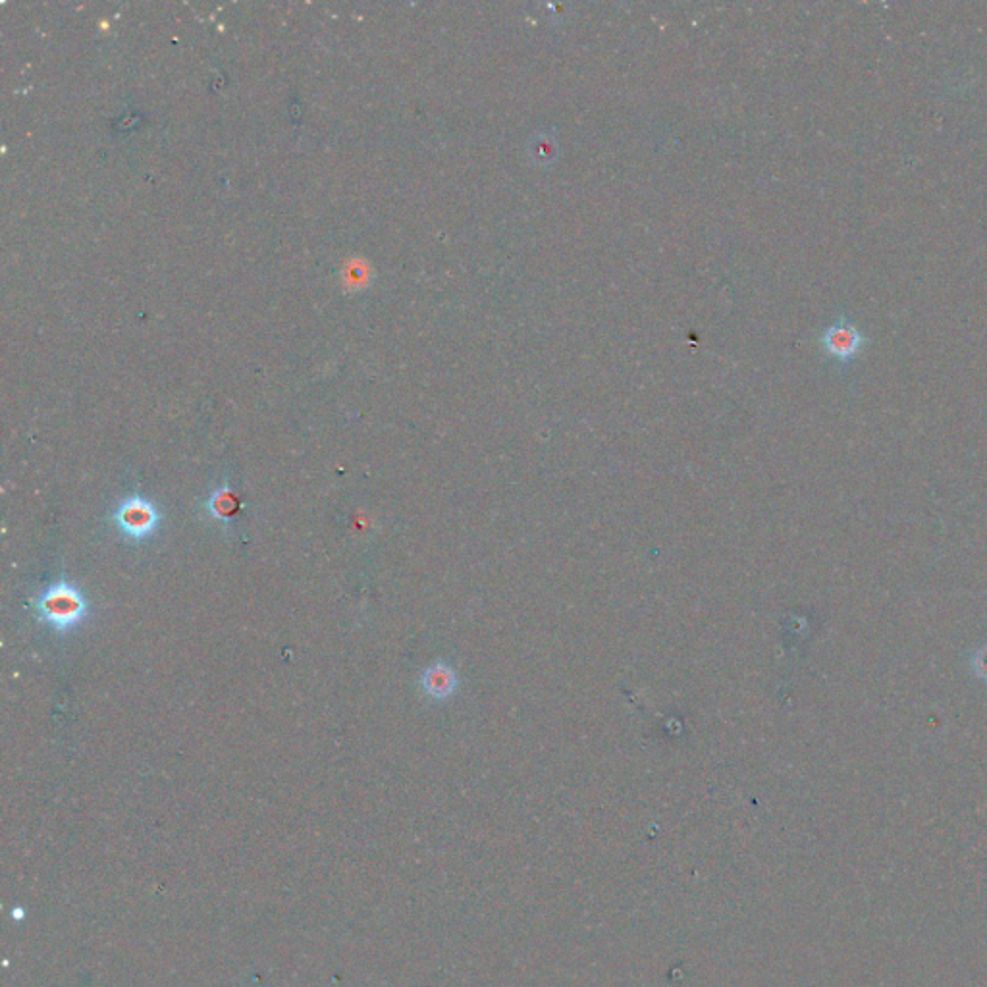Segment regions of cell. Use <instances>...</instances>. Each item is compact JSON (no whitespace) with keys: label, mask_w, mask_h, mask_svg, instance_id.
Listing matches in <instances>:
<instances>
[{"label":"cell","mask_w":987,"mask_h":987,"mask_svg":"<svg viewBox=\"0 0 987 987\" xmlns=\"http://www.w3.org/2000/svg\"><path fill=\"white\" fill-rule=\"evenodd\" d=\"M37 619L56 633H70L89 617V604L80 588L58 581L33 600Z\"/></svg>","instance_id":"6da1fadb"},{"label":"cell","mask_w":987,"mask_h":987,"mask_svg":"<svg viewBox=\"0 0 987 987\" xmlns=\"http://www.w3.org/2000/svg\"><path fill=\"white\" fill-rule=\"evenodd\" d=\"M110 521L124 538L132 542H145L159 533L162 513L151 500L143 496H130L114 507Z\"/></svg>","instance_id":"7a4b0ae2"},{"label":"cell","mask_w":987,"mask_h":987,"mask_svg":"<svg viewBox=\"0 0 987 987\" xmlns=\"http://www.w3.org/2000/svg\"><path fill=\"white\" fill-rule=\"evenodd\" d=\"M822 344L826 347L827 355L847 363L864 346V336L851 322L839 321L831 324L824 332Z\"/></svg>","instance_id":"3957f363"},{"label":"cell","mask_w":987,"mask_h":987,"mask_svg":"<svg viewBox=\"0 0 987 987\" xmlns=\"http://www.w3.org/2000/svg\"><path fill=\"white\" fill-rule=\"evenodd\" d=\"M421 687H423L428 698H432V700H438V702L448 700L457 691V673H455L454 667L448 666L444 662H436V664L425 669V673L421 677Z\"/></svg>","instance_id":"277c9868"},{"label":"cell","mask_w":987,"mask_h":987,"mask_svg":"<svg viewBox=\"0 0 987 987\" xmlns=\"http://www.w3.org/2000/svg\"><path fill=\"white\" fill-rule=\"evenodd\" d=\"M203 507L214 521L222 525H232V521L236 519L241 509V502L236 490L230 484H222L213 490V494L207 498Z\"/></svg>","instance_id":"5b68a950"}]
</instances>
